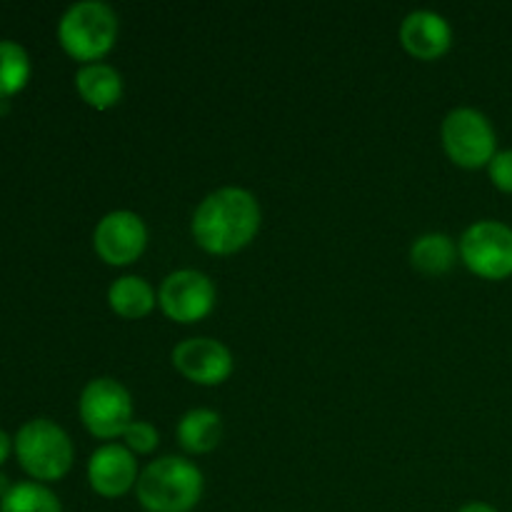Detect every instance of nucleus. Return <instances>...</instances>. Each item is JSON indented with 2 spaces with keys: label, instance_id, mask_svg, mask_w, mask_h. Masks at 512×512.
<instances>
[{
  "label": "nucleus",
  "instance_id": "19",
  "mask_svg": "<svg viewBox=\"0 0 512 512\" xmlns=\"http://www.w3.org/2000/svg\"><path fill=\"white\" fill-rule=\"evenodd\" d=\"M125 443H128L130 450H138V453H150V450L158 445V430L153 428L145 420H133V423L125 428L123 433Z\"/></svg>",
  "mask_w": 512,
  "mask_h": 512
},
{
  "label": "nucleus",
  "instance_id": "21",
  "mask_svg": "<svg viewBox=\"0 0 512 512\" xmlns=\"http://www.w3.org/2000/svg\"><path fill=\"white\" fill-rule=\"evenodd\" d=\"M8 453H10V438H8V433H3V430H0V465L5 463Z\"/></svg>",
  "mask_w": 512,
  "mask_h": 512
},
{
  "label": "nucleus",
  "instance_id": "8",
  "mask_svg": "<svg viewBox=\"0 0 512 512\" xmlns=\"http://www.w3.org/2000/svg\"><path fill=\"white\" fill-rule=\"evenodd\" d=\"M145 243H148V228L133 210H113L95 225L93 245L100 258L110 265H128L138 260Z\"/></svg>",
  "mask_w": 512,
  "mask_h": 512
},
{
  "label": "nucleus",
  "instance_id": "3",
  "mask_svg": "<svg viewBox=\"0 0 512 512\" xmlns=\"http://www.w3.org/2000/svg\"><path fill=\"white\" fill-rule=\"evenodd\" d=\"M118 35V15L103 0H80L63 13L58 23L60 45L73 58L95 63L103 58Z\"/></svg>",
  "mask_w": 512,
  "mask_h": 512
},
{
  "label": "nucleus",
  "instance_id": "18",
  "mask_svg": "<svg viewBox=\"0 0 512 512\" xmlns=\"http://www.w3.org/2000/svg\"><path fill=\"white\" fill-rule=\"evenodd\" d=\"M30 78V58L23 45L0 40V100L18 93Z\"/></svg>",
  "mask_w": 512,
  "mask_h": 512
},
{
  "label": "nucleus",
  "instance_id": "7",
  "mask_svg": "<svg viewBox=\"0 0 512 512\" xmlns=\"http://www.w3.org/2000/svg\"><path fill=\"white\" fill-rule=\"evenodd\" d=\"M495 130L475 108H455L443 120V145L463 168H480L495 155Z\"/></svg>",
  "mask_w": 512,
  "mask_h": 512
},
{
  "label": "nucleus",
  "instance_id": "13",
  "mask_svg": "<svg viewBox=\"0 0 512 512\" xmlns=\"http://www.w3.org/2000/svg\"><path fill=\"white\" fill-rule=\"evenodd\" d=\"M75 88L85 103L98 110L113 108L123 98V78L108 63H85L75 73Z\"/></svg>",
  "mask_w": 512,
  "mask_h": 512
},
{
  "label": "nucleus",
  "instance_id": "1",
  "mask_svg": "<svg viewBox=\"0 0 512 512\" xmlns=\"http://www.w3.org/2000/svg\"><path fill=\"white\" fill-rule=\"evenodd\" d=\"M260 228V205L245 188H218L198 205L193 235L208 253L228 255L253 240Z\"/></svg>",
  "mask_w": 512,
  "mask_h": 512
},
{
  "label": "nucleus",
  "instance_id": "15",
  "mask_svg": "<svg viewBox=\"0 0 512 512\" xmlns=\"http://www.w3.org/2000/svg\"><path fill=\"white\" fill-rule=\"evenodd\" d=\"M110 308L115 310L123 318H143L153 310L155 305V293L150 288V283L138 275H123V278L115 280L108 290Z\"/></svg>",
  "mask_w": 512,
  "mask_h": 512
},
{
  "label": "nucleus",
  "instance_id": "11",
  "mask_svg": "<svg viewBox=\"0 0 512 512\" xmlns=\"http://www.w3.org/2000/svg\"><path fill=\"white\" fill-rule=\"evenodd\" d=\"M138 465L133 453L118 443H108L90 455V488L103 498H120L138 483Z\"/></svg>",
  "mask_w": 512,
  "mask_h": 512
},
{
  "label": "nucleus",
  "instance_id": "14",
  "mask_svg": "<svg viewBox=\"0 0 512 512\" xmlns=\"http://www.w3.org/2000/svg\"><path fill=\"white\" fill-rule=\"evenodd\" d=\"M223 438V420L205 408L188 410L178 423V440L190 453H208Z\"/></svg>",
  "mask_w": 512,
  "mask_h": 512
},
{
  "label": "nucleus",
  "instance_id": "17",
  "mask_svg": "<svg viewBox=\"0 0 512 512\" xmlns=\"http://www.w3.org/2000/svg\"><path fill=\"white\" fill-rule=\"evenodd\" d=\"M0 512H63V508L45 485L18 483L0 498Z\"/></svg>",
  "mask_w": 512,
  "mask_h": 512
},
{
  "label": "nucleus",
  "instance_id": "4",
  "mask_svg": "<svg viewBox=\"0 0 512 512\" xmlns=\"http://www.w3.org/2000/svg\"><path fill=\"white\" fill-rule=\"evenodd\" d=\"M20 468L35 480H60L73 465V443L60 425L48 418L28 420L15 435Z\"/></svg>",
  "mask_w": 512,
  "mask_h": 512
},
{
  "label": "nucleus",
  "instance_id": "10",
  "mask_svg": "<svg viewBox=\"0 0 512 512\" xmlns=\"http://www.w3.org/2000/svg\"><path fill=\"white\" fill-rule=\"evenodd\" d=\"M173 365L198 385H220L233 373V355L220 340L188 338L175 345Z\"/></svg>",
  "mask_w": 512,
  "mask_h": 512
},
{
  "label": "nucleus",
  "instance_id": "2",
  "mask_svg": "<svg viewBox=\"0 0 512 512\" xmlns=\"http://www.w3.org/2000/svg\"><path fill=\"white\" fill-rule=\"evenodd\" d=\"M135 493L148 512H190L203 495V473L190 460L165 455L140 473Z\"/></svg>",
  "mask_w": 512,
  "mask_h": 512
},
{
  "label": "nucleus",
  "instance_id": "23",
  "mask_svg": "<svg viewBox=\"0 0 512 512\" xmlns=\"http://www.w3.org/2000/svg\"><path fill=\"white\" fill-rule=\"evenodd\" d=\"M10 488H13V485H8V478H5V475H0V498H5V493H8Z\"/></svg>",
  "mask_w": 512,
  "mask_h": 512
},
{
  "label": "nucleus",
  "instance_id": "16",
  "mask_svg": "<svg viewBox=\"0 0 512 512\" xmlns=\"http://www.w3.org/2000/svg\"><path fill=\"white\" fill-rule=\"evenodd\" d=\"M455 258H458V248H455L453 238L445 233L420 235L413 243V248H410L413 265L428 275H440L445 270H450Z\"/></svg>",
  "mask_w": 512,
  "mask_h": 512
},
{
  "label": "nucleus",
  "instance_id": "6",
  "mask_svg": "<svg viewBox=\"0 0 512 512\" xmlns=\"http://www.w3.org/2000/svg\"><path fill=\"white\" fill-rule=\"evenodd\" d=\"M460 258L488 280L512 275V228L498 220H478L460 238Z\"/></svg>",
  "mask_w": 512,
  "mask_h": 512
},
{
  "label": "nucleus",
  "instance_id": "22",
  "mask_svg": "<svg viewBox=\"0 0 512 512\" xmlns=\"http://www.w3.org/2000/svg\"><path fill=\"white\" fill-rule=\"evenodd\" d=\"M458 512H498V510L488 503H470V505H465V508H460Z\"/></svg>",
  "mask_w": 512,
  "mask_h": 512
},
{
  "label": "nucleus",
  "instance_id": "5",
  "mask_svg": "<svg viewBox=\"0 0 512 512\" xmlns=\"http://www.w3.org/2000/svg\"><path fill=\"white\" fill-rule=\"evenodd\" d=\"M80 418L98 438H118L133 423L130 393L113 378H95L80 393Z\"/></svg>",
  "mask_w": 512,
  "mask_h": 512
},
{
  "label": "nucleus",
  "instance_id": "12",
  "mask_svg": "<svg viewBox=\"0 0 512 512\" xmlns=\"http://www.w3.org/2000/svg\"><path fill=\"white\" fill-rule=\"evenodd\" d=\"M400 40L415 58L435 60L453 43V28L435 10H413L400 25Z\"/></svg>",
  "mask_w": 512,
  "mask_h": 512
},
{
  "label": "nucleus",
  "instance_id": "9",
  "mask_svg": "<svg viewBox=\"0 0 512 512\" xmlns=\"http://www.w3.org/2000/svg\"><path fill=\"white\" fill-rule=\"evenodd\" d=\"M160 305L178 323H195L215 305V288L200 270H175L160 285Z\"/></svg>",
  "mask_w": 512,
  "mask_h": 512
},
{
  "label": "nucleus",
  "instance_id": "20",
  "mask_svg": "<svg viewBox=\"0 0 512 512\" xmlns=\"http://www.w3.org/2000/svg\"><path fill=\"white\" fill-rule=\"evenodd\" d=\"M490 180L505 193H512V150H500L490 160Z\"/></svg>",
  "mask_w": 512,
  "mask_h": 512
}]
</instances>
